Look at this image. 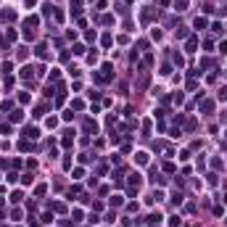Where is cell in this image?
Listing matches in <instances>:
<instances>
[{"instance_id":"cell-1","label":"cell","mask_w":227,"mask_h":227,"mask_svg":"<svg viewBox=\"0 0 227 227\" xmlns=\"http://www.w3.org/2000/svg\"><path fill=\"white\" fill-rule=\"evenodd\" d=\"M195 45H198V40H195V37H190V40H188V50L193 53V50H195Z\"/></svg>"},{"instance_id":"cell-2","label":"cell","mask_w":227,"mask_h":227,"mask_svg":"<svg viewBox=\"0 0 227 227\" xmlns=\"http://www.w3.org/2000/svg\"><path fill=\"white\" fill-rule=\"evenodd\" d=\"M21 77H24V79L32 77V66H24V69H21Z\"/></svg>"},{"instance_id":"cell-3","label":"cell","mask_w":227,"mask_h":227,"mask_svg":"<svg viewBox=\"0 0 227 227\" xmlns=\"http://www.w3.org/2000/svg\"><path fill=\"white\" fill-rule=\"evenodd\" d=\"M135 159H137V164H145V161H148V153H137Z\"/></svg>"},{"instance_id":"cell-4","label":"cell","mask_w":227,"mask_h":227,"mask_svg":"<svg viewBox=\"0 0 227 227\" xmlns=\"http://www.w3.org/2000/svg\"><path fill=\"white\" fill-rule=\"evenodd\" d=\"M111 206H122V195H114V198H111Z\"/></svg>"},{"instance_id":"cell-5","label":"cell","mask_w":227,"mask_h":227,"mask_svg":"<svg viewBox=\"0 0 227 227\" xmlns=\"http://www.w3.org/2000/svg\"><path fill=\"white\" fill-rule=\"evenodd\" d=\"M21 116H24L21 111H13V114H11V119H13V122H21Z\"/></svg>"},{"instance_id":"cell-6","label":"cell","mask_w":227,"mask_h":227,"mask_svg":"<svg viewBox=\"0 0 227 227\" xmlns=\"http://www.w3.org/2000/svg\"><path fill=\"white\" fill-rule=\"evenodd\" d=\"M206 26V19H195V29H203Z\"/></svg>"},{"instance_id":"cell-7","label":"cell","mask_w":227,"mask_h":227,"mask_svg":"<svg viewBox=\"0 0 227 227\" xmlns=\"http://www.w3.org/2000/svg\"><path fill=\"white\" fill-rule=\"evenodd\" d=\"M219 98H222V100H227V87H222V92H219Z\"/></svg>"}]
</instances>
